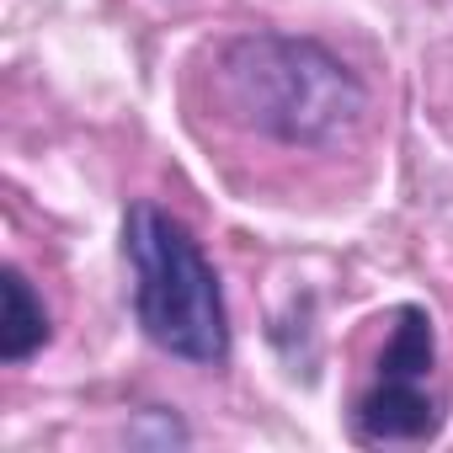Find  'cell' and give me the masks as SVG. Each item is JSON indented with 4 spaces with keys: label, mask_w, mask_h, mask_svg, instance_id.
Returning <instances> with one entry per match:
<instances>
[{
    "label": "cell",
    "mask_w": 453,
    "mask_h": 453,
    "mask_svg": "<svg viewBox=\"0 0 453 453\" xmlns=\"http://www.w3.org/2000/svg\"><path fill=\"white\" fill-rule=\"evenodd\" d=\"M219 91L246 128L294 150L336 144L368 107L363 81L326 43L288 33L235 38L219 59Z\"/></svg>",
    "instance_id": "6da1fadb"
},
{
    "label": "cell",
    "mask_w": 453,
    "mask_h": 453,
    "mask_svg": "<svg viewBox=\"0 0 453 453\" xmlns=\"http://www.w3.org/2000/svg\"><path fill=\"white\" fill-rule=\"evenodd\" d=\"M123 257L134 273V320L160 352L197 368H219L230 357V310L219 273L176 213L134 203L123 219Z\"/></svg>",
    "instance_id": "7a4b0ae2"
},
{
    "label": "cell",
    "mask_w": 453,
    "mask_h": 453,
    "mask_svg": "<svg viewBox=\"0 0 453 453\" xmlns=\"http://www.w3.org/2000/svg\"><path fill=\"white\" fill-rule=\"evenodd\" d=\"M432 363H437V342H432L426 310H416V304L395 310V331L379 352L373 384L352 405V432L363 442H421V437H432L442 426V405L426 389Z\"/></svg>",
    "instance_id": "3957f363"
},
{
    "label": "cell",
    "mask_w": 453,
    "mask_h": 453,
    "mask_svg": "<svg viewBox=\"0 0 453 453\" xmlns=\"http://www.w3.org/2000/svg\"><path fill=\"white\" fill-rule=\"evenodd\" d=\"M0 294H6V320H0V357L6 363H27L43 342H49V310L33 294V283L6 267L0 273Z\"/></svg>",
    "instance_id": "277c9868"
}]
</instances>
